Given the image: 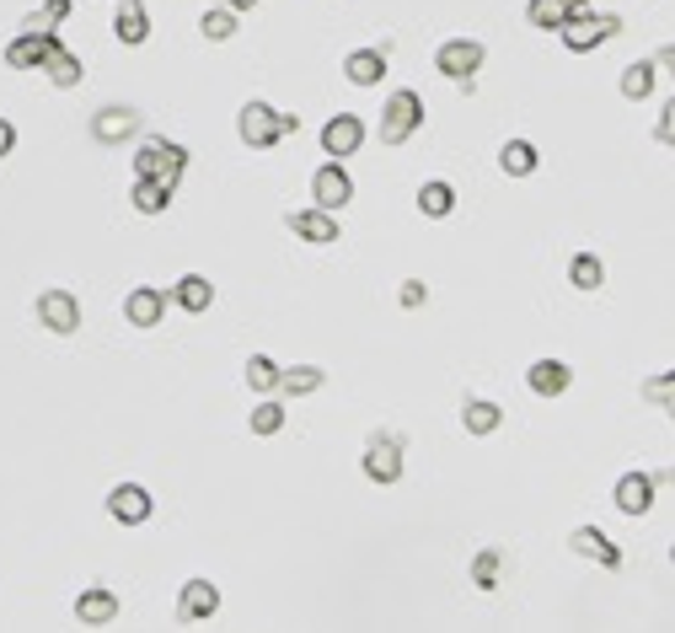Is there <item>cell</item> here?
<instances>
[{
    "label": "cell",
    "mask_w": 675,
    "mask_h": 633,
    "mask_svg": "<svg viewBox=\"0 0 675 633\" xmlns=\"http://www.w3.org/2000/svg\"><path fill=\"white\" fill-rule=\"evenodd\" d=\"M257 0H226V11H252Z\"/></svg>",
    "instance_id": "ab89813d"
},
{
    "label": "cell",
    "mask_w": 675,
    "mask_h": 633,
    "mask_svg": "<svg viewBox=\"0 0 675 633\" xmlns=\"http://www.w3.org/2000/svg\"><path fill=\"white\" fill-rule=\"evenodd\" d=\"M483 60H489V49H483L478 38H445V44L434 49V70H439L445 81H461V86L478 81Z\"/></svg>",
    "instance_id": "277c9868"
},
{
    "label": "cell",
    "mask_w": 675,
    "mask_h": 633,
    "mask_svg": "<svg viewBox=\"0 0 675 633\" xmlns=\"http://www.w3.org/2000/svg\"><path fill=\"white\" fill-rule=\"evenodd\" d=\"M311 199H316V210H349V199H354V178H349V167L343 162H322L316 167V178H311Z\"/></svg>",
    "instance_id": "ba28073f"
},
{
    "label": "cell",
    "mask_w": 675,
    "mask_h": 633,
    "mask_svg": "<svg viewBox=\"0 0 675 633\" xmlns=\"http://www.w3.org/2000/svg\"><path fill=\"white\" fill-rule=\"evenodd\" d=\"M386 64H391L386 49H354V55L343 60V75H349L354 86H375V81L386 75Z\"/></svg>",
    "instance_id": "44dd1931"
},
{
    "label": "cell",
    "mask_w": 675,
    "mask_h": 633,
    "mask_svg": "<svg viewBox=\"0 0 675 633\" xmlns=\"http://www.w3.org/2000/svg\"><path fill=\"white\" fill-rule=\"evenodd\" d=\"M643 397H654L660 408H671V397H675V381L665 377V371H660V377H649V381H643Z\"/></svg>",
    "instance_id": "d590c367"
},
{
    "label": "cell",
    "mask_w": 675,
    "mask_h": 633,
    "mask_svg": "<svg viewBox=\"0 0 675 633\" xmlns=\"http://www.w3.org/2000/svg\"><path fill=\"white\" fill-rule=\"evenodd\" d=\"M49 49H60V33H44V38H38V33H16V38L5 44V64H11V70H38Z\"/></svg>",
    "instance_id": "e0dca14e"
},
{
    "label": "cell",
    "mask_w": 675,
    "mask_h": 633,
    "mask_svg": "<svg viewBox=\"0 0 675 633\" xmlns=\"http://www.w3.org/2000/svg\"><path fill=\"white\" fill-rule=\"evenodd\" d=\"M198 33H204L209 44H226V38H237V11H226V5H215V11H204V22H198Z\"/></svg>",
    "instance_id": "d6a6232c"
},
{
    "label": "cell",
    "mask_w": 675,
    "mask_h": 633,
    "mask_svg": "<svg viewBox=\"0 0 675 633\" xmlns=\"http://www.w3.org/2000/svg\"><path fill=\"white\" fill-rule=\"evenodd\" d=\"M402 451H408V435L375 430L370 445H365V478L370 483H397V478H402Z\"/></svg>",
    "instance_id": "8992f818"
},
{
    "label": "cell",
    "mask_w": 675,
    "mask_h": 633,
    "mask_svg": "<svg viewBox=\"0 0 675 633\" xmlns=\"http://www.w3.org/2000/svg\"><path fill=\"white\" fill-rule=\"evenodd\" d=\"M568 285H574V290H601V285H606V263L595 253H579L568 263Z\"/></svg>",
    "instance_id": "83f0119b"
},
{
    "label": "cell",
    "mask_w": 675,
    "mask_h": 633,
    "mask_svg": "<svg viewBox=\"0 0 675 633\" xmlns=\"http://www.w3.org/2000/svg\"><path fill=\"white\" fill-rule=\"evenodd\" d=\"M563 16H568V5H563V0H526V22H531V27H542V33H557V27H563Z\"/></svg>",
    "instance_id": "1f68e13d"
},
{
    "label": "cell",
    "mask_w": 675,
    "mask_h": 633,
    "mask_svg": "<svg viewBox=\"0 0 675 633\" xmlns=\"http://www.w3.org/2000/svg\"><path fill=\"white\" fill-rule=\"evenodd\" d=\"M424 301H430V290H424V279H408V285H402V307H408V312H419Z\"/></svg>",
    "instance_id": "8d00e7d4"
},
{
    "label": "cell",
    "mask_w": 675,
    "mask_h": 633,
    "mask_svg": "<svg viewBox=\"0 0 675 633\" xmlns=\"http://www.w3.org/2000/svg\"><path fill=\"white\" fill-rule=\"evenodd\" d=\"M183 172H188V151H183V145H172V140H161V134L140 140V151H134V178H150V183H161V189L178 193Z\"/></svg>",
    "instance_id": "6da1fadb"
},
{
    "label": "cell",
    "mask_w": 675,
    "mask_h": 633,
    "mask_svg": "<svg viewBox=\"0 0 675 633\" xmlns=\"http://www.w3.org/2000/svg\"><path fill=\"white\" fill-rule=\"evenodd\" d=\"M246 386H252L257 397H268V392L279 386V366H274L268 355H252V360H246Z\"/></svg>",
    "instance_id": "836d02e7"
},
{
    "label": "cell",
    "mask_w": 675,
    "mask_h": 633,
    "mask_svg": "<svg viewBox=\"0 0 675 633\" xmlns=\"http://www.w3.org/2000/svg\"><path fill=\"white\" fill-rule=\"evenodd\" d=\"M11 151H16V124H11V119H0V162H5Z\"/></svg>",
    "instance_id": "74e56055"
},
{
    "label": "cell",
    "mask_w": 675,
    "mask_h": 633,
    "mask_svg": "<svg viewBox=\"0 0 675 633\" xmlns=\"http://www.w3.org/2000/svg\"><path fill=\"white\" fill-rule=\"evenodd\" d=\"M140 124H145L140 108H129V103H108V108L92 114V140H97V145H129V140L140 134Z\"/></svg>",
    "instance_id": "52a82bcc"
},
{
    "label": "cell",
    "mask_w": 675,
    "mask_h": 633,
    "mask_svg": "<svg viewBox=\"0 0 675 633\" xmlns=\"http://www.w3.org/2000/svg\"><path fill=\"white\" fill-rule=\"evenodd\" d=\"M38 70H44V75H49V81H55L60 92H70V86H81V60H75V55H70L64 44H60V49H49Z\"/></svg>",
    "instance_id": "484cf974"
},
{
    "label": "cell",
    "mask_w": 675,
    "mask_h": 633,
    "mask_svg": "<svg viewBox=\"0 0 675 633\" xmlns=\"http://www.w3.org/2000/svg\"><path fill=\"white\" fill-rule=\"evenodd\" d=\"M563 5H568V11H579V5H590V0H563Z\"/></svg>",
    "instance_id": "60d3db41"
},
{
    "label": "cell",
    "mask_w": 675,
    "mask_h": 633,
    "mask_svg": "<svg viewBox=\"0 0 675 633\" xmlns=\"http://www.w3.org/2000/svg\"><path fill=\"white\" fill-rule=\"evenodd\" d=\"M129 199H134V210H140V215H161V210L172 204V189H161V183H150V178H134Z\"/></svg>",
    "instance_id": "f546056e"
},
{
    "label": "cell",
    "mask_w": 675,
    "mask_h": 633,
    "mask_svg": "<svg viewBox=\"0 0 675 633\" xmlns=\"http://www.w3.org/2000/svg\"><path fill=\"white\" fill-rule=\"evenodd\" d=\"M161 312H167V290H156V285H134V290L123 296L129 327H161Z\"/></svg>",
    "instance_id": "5bb4252c"
},
{
    "label": "cell",
    "mask_w": 675,
    "mask_h": 633,
    "mask_svg": "<svg viewBox=\"0 0 675 633\" xmlns=\"http://www.w3.org/2000/svg\"><path fill=\"white\" fill-rule=\"evenodd\" d=\"M167 307H183V312H209L215 307V285L204 279V274H183L172 290H167Z\"/></svg>",
    "instance_id": "d6986e66"
},
{
    "label": "cell",
    "mask_w": 675,
    "mask_h": 633,
    "mask_svg": "<svg viewBox=\"0 0 675 633\" xmlns=\"http://www.w3.org/2000/svg\"><path fill=\"white\" fill-rule=\"evenodd\" d=\"M38 11H44V16H49V22H55V27H60L64 16H70V0H44V5H38Z\"/></svg>",
    "instance_id": "f35d334b"
},
{
    "label": "cell",
    "mask_w": 675,
    "mask_h": 633,
    "mask_svg": "<svg viewBox=\"0 0 675 633\" xmlns=\"http://www.w3.org/2000/svg\"><path fill=\"white\" fill-rule=\"evenodd\" d=\"M285 226H290L301 242H311V248L338 242V215H333V210H316V204H306V210H290V215H285Z\"/></svg>",
    "instance_id": "8fae6325"
},
{
    "label": "cell",
    "mask_w": 675,
    "mask_h": 633,
    "mask_svg": "<svg viewBox=\"0 0 675 633\" xmlns=\"http://www.w3.org/2000/svg\"><path fill=\"white\" fill-rule=\"evenodd\" d=\"M537 162H542V156H537L531 140H504V145H498V167H504L509 178H531Z\"/></svg>",
    "instance_id": "cb8c5ba5"
},
{
    "label": "cell",
    "mask_w": 675,
    "mask_h": 633,
    "mask_svg": "<svg viewBox=\"0 0 675 633\" xmlns=\"http://www.w3.org/2000/svg\"><path fill=\"white\" fill-rule=\"evenodd\" d=\"M563 49H574V55H590V49H601L606 38L622 33V16L616 11H590V5H579V11H568L563 16Z\"/></svg>",
    "instance_id": "3957f363"
},
{
    "label": "cell",
    "mask_w": 675,
    "mask_h": 633,
    "mask_svg": "<svg viewBox=\"0 0 675 633\" xmlns=\"http://www.w3.org/2000/svg\"><path fill=\"white\" fill-rule=\"evenodd\" d=\"M504 425V408L498 403H489V397H467L461 403V430L467 435H493Z\"/></svg>",
    "instance_id": "7402d4cb"
},
{
    "label": "cell",
    "mask_w": 675,
    "mask_h": 633,
    "mask_svg": "<svg viewBox=\"0 0 675 633\" xmlns=\"http://www.w3.org/2000/svg\"><path fill=\"white\" fill-rule=\"evenodd\" d=\"M419 124H424V97L419 92H391V103L381 108V140L386 145H402V140H413L419 134Z\"/></svg>",
    "instance_id": "5b68a950"
},
{
    "label": "cell",
    "mask_w": 675,
    "mask_h": 633,
    "mask_svg": "<svg viewBox=\"0 0 675 633\" xmlns=\"http://www.w3.org/2000/svg\"><path fill=\"white\" fill-rule=\"evenodd\" d=\"M526 386H531L537 397H563V392L574 386V371H568L563 360H537V366L526 371Z\"/></svg>",
    "instance_id": "ffe728a7"
},
{
    "label": "cell",
    "mask_w": 675,
    "mask_h": 633,
    "mask_svg": "<svg viewBox=\"0 0 675 633\" xmlns=\"http://www.w3.org/2000/svg\"><path fill=\"white\" fill-rule=\"evenodd\" d=\"M498 570H504L498 548H483V553L472 559V585H478V590H498Z\"/></svg>",
    "instance_id": "e575fe53"
},
{
    "label": "cell",
    "mask_w": 675,
    "mask_h": 633,
    "mask_svg": "<svg viewBox=\"0 0 675 633\" xmlns=\"http://www.w3.org/2000/svg\"><path fill=\"white\" fill-rule=\"evenodd\" d=\"M419 210H424L430 220H445V215L456 210V189H450V183H439V178H430V183L419 189Z\"/></svg>",
    "instance_id": "f1b7e54d"
},
{
    "label": "cell",
    "mask_w": 675,
    "mask_h": 633,
    "mask_svg": "<svg viewBox=\"0 0 675 633\" xmlns=\"http://www.w3.org/2000/svg\"><path fill=\"white\" fill-rule=\"evenodd\" d=\"M322 381H327L322 366H290V371H279V386H274V392H285V397H311V392H322Z\"/></svg>",
    "instance_id": "d4e9b609"
},
{
    "label": "cell",
    "mask_w": 675,
    "mask_h": 633,
    "mask_svg": "<svg viewBox=\"0 0 675 633\" xmlns=\"http://www.w3.org/2000/svg\"><path fill=\"white\" fill-rule=\"evenodd\" d=\"M246 430H252V435H279V430H285V403H274V397H257V408H252Z\"/></svg>",
    "instance_id": "4dcf8cb0"
},
{
    "label": "cell",
    "mask_w": 675,
    "mask_h": 633,
    "mask_svg": "<svg viewBox=\"0 0 675 633\" xmlns=\"http://www.w3.org/2000/svg\"><path fill=\"white\" fill-rule=\"evenodd\" d=\"M654 81H660V70H654V64L632 60L627 70H622V97H627V103H643V97L654 92Z\"/></svg>",
    "instance_id": "4316f807"
},
{
    "label": "cell",
    "mask_w": 675,
    "mask_h": 633,
    "mask_svg": "<svg viewBox=\"0 0 675 633\" xmlns=\"http://www.w3.org/2000/svg\"><path fill=\"white\" fill-rule=\"evenodd\" d=\"M113 33H119V44H145V38H150V16H145V5H140V0H119Z\"/></svg>",
    "instance_id": "603a6c76"
},
{
    "label": "cell",
    "mask_w": 675,
    "mask_h": 633,
    "mask_svg": "<svg viewBox=\"0 0 675 633\" xmlns=\"http://www.w3.org/2000/svg\"><path fill=\"white\" fill-rule=\"evenodd\" d=\"M612 500L622 515H649V510H654V478H649V473H622Z\"/></svg>",
    "instance_id": "2e32d148"
},
{
    "label": "cell",
    "mask_w": 675,
    "mask_h": 633,
    "mask_svg": "<svg viewBox=\"0 0 675 633\" xmlns=\"http://www.w3.org/2000/svg\"><path fill=\"white\" fill-rule=\"evenodd\" d=\"M568 553H579V559H595L601 570H622V548H616L601 526H574V532H568Z\"/></svg>",
    "instance_id": "7c38bea8"
},
{
    "label": "cell",
    "mask_w": 675,
    "mask_h": 633,
    "mask_svg": "<svg viewBox=\"0 0 675 633\" xmlns=\"http://www.w3.org/2000/svg\"><path fill=\"white\" fill-rule=\"evenodd\" d=\"M237 129H242V140L252 151H268V145H279L285 134H296L301 119H296V114H279V108L263 103V97H252L242 114H237Z\"/></svg>",
    "instance_id": "7a4b0ae2"
},
{
    "label": "cell",
    "mask_w": 675,
    "mask_h": 633,
    "mask_svg": "<svg viewBox=\"0 0 675 633\" xmlns=\"http://www.w3.org/2000/svg\"><path fill=\"white\" fill-rule=\"evenodd\" d=\"M215 612H220V585L188 580L183 590H178V618H183V623H204V618H215Z\"/></svg>",
    "instance_id": "9a60e30c"
},
{
    "label": "cell",
    "mask_w": 675,
    "mask_h": 633,
    "mask_svg": "<svg viewBox=\"0 0 675 633\" xmlns=\"http://www.w3.org/2000/svg\"><path fill=\"white\" fill-rule=\"evenodd\" d=\"M38 322H44L55 338H70V333L81 327V301H75L70 290H44V296H38Z\"/></svg>",
    "instance_id": "30bf717a"
},
{
    "label": "cell",
    "mask_w": 675,
    "mask_h": 633,
    "mask_svg": "<svg viewBox=\"0 0 675 633\" xmlns=\"http://www.w3.org/2000/svg\"><path fill=\"white\" fill-rule=\"evenodd\" d=\"M75 618H81L86 629H108V623L119 618V596H113L108 585H92V590L75 596Z\"/></svg>",
    "instance_id": "ac0fdd59"
},
{
    "label": "cell",
    "mask_w": 675,
    "mask_h": 633,
    "mask_svg": "<svg viewBox=\"0 0 675 633\" xmlns=\"http://www.w3.org/2000/svg\"><path fill=\"white\" fill-rule=\"evenodd\" d=\"M150 510H156V500H150V489H140V483H119V489L108 494V515H113L119 526H145Z\"/></svg>",
    "instance_id": "4fadbf2b"
},
{
    "label": "cell",
    "mask_w": 675,
    "mask_h": 633,
    "mask_svg": "<svg viewBox=\"0 0 675 633\" xmlns=\"http://www.w3.org/2000/svg\"><path fill=\"white\" fill-rule=\"evenodd\" d=\"M360 145H365L360 114H338V119L322 124V156H327V162H343V156H354Z\"/></svg>",
    "instance_id": "9c48e42d"
}]
</instances>
